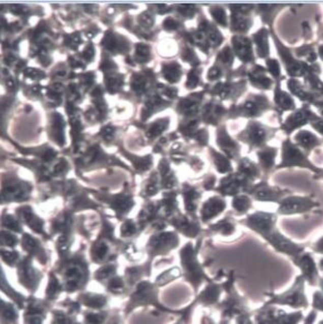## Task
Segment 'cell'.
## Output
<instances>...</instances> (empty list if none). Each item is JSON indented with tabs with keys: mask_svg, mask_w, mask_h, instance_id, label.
<instances>
[{
	"mask_svg": "<svg viewBox=\"0 0 323 324\" xmlns=\"http://www.w3.org/2000/svg\"><path fill=\"white\" fill-rule=\"evenodd\" d=\"M217 227L219 228V231H221L224 234H230L233 231V226L227 221L220 222Z\"/></svg>",
	"mask_w": 323,
	"mask_h": 324,
	"instance_id": "22",
	"label": "cell"
},
{
	"mask_svg": "<svg viewBox=\"0 0 323 324\" xmlns=\"http://www.w3.org/2000/svg\"><path fill=\"white\" fill-rule=\"evenodd\" d=\"M293 165H298V167H303V168H309L315 172L319 171L317 168H314L313 165L307 160V158L303 154V151L293 145V143H291L289 140H286L283 143V161L278 165V167L284 168V167H293Z\"/></svg>",
	"mask_w": 323,
	"mask_h": 324,
	"instance_id": "2",
	"label": "cell"
},
{
	"mask_svg": "<svg viewBox=\"0 0 323 324\" xmlns=\"http://www.w3.org/2000/svg\"><path fill=\"white\" fill-rule=\"evenodd\" d=\"M179 274H180V273H179L178 270H173V271L167 273V274H163L161 277H159L158 282L159 283L162 282V279H167V282H168V279H172L173 277H177V276H179Z\"/></svg>",
	"mask_w": 323,
	"mask_h": 324,
	"instance_id": "24",
	"label": "cell"
},
{
	"mask_svg": "<svg viewBox=\"0 0 323 324\" xmlns=\"http://www.w3.org/2000/svg\"><path fill=\"white\" fill-rule=\"evenodd\" d=\"M315 117L317 116H315L312 112H310L308 107H303V109H300L297 112L289 115L282 128L286 133H291L293 129L307 124L308 122H312Z\"/></svg>",
	"mask_w": 323,
	"mask_h": 324,
	"instance_id": "7",
	"label": "cell"
},
{
	"mask_svg": "<svg viewBox=\"0 0 323 324\" xmlns=\"http://www.w3.org/2000/svg\"><path fill=\"white\" fill-rule=\"evenodd\" d=\"M225 207V203L220 199L217 198H213L211 200H208L207 203L204 206L203 210V217L204 219H210L214 216H216L217 214H219Z\"/></svg>",
	"mask_w": 323,
	"mask_h": 324,
	"instance_id": "13",
	"label": "cell"
},
{
	"mask_svg": "<svg viewBox=\"0 0 323 324\" xmlns=\"http://www.w3.org/2000/svg\"><path fill=\"white\" fill-rule=\"evenodd\" d=\"M311 125L313 128L317 129L321 135H323V119H320L317 116L311 122Z\"/></svg>",
	"mask_w": 323,
	"mask_h": 324,
	"instance_id": "23",
	"label": "cell"
},
{
	"mask_svg": "<svg viewBox=\"0 0 323 324\" xmlns=\"http://www.w3.org/2000/svg\"><path fill=\"white\" fill-rule=\"evenodd\" d=\"M251 206L250 199L247 196H239L237 197L233 201V207L239 212H246Z\"/></svg>",
	"mask_w": 323,
	"mask_h": 324,
	"instance_id": "18",
	"label": "cell"
},
{
	"mask_svg": "<svg viewBox=\"0 0 323 324\" xmlns=\"http://www.w3.org/2000/svg\"><path fill=\"white\" fill-rule=\"evenodd\" d=\"M282 194L283 193H281V190L267 184H262L260 186H257L254 191L255 197L260 200L275 201L282 197Z\"/></svg>",
	"mask_w": 323,
	"mask_h": 324,
	"instance_id": "9",
	"label": "cell"
},
{
	"mask_svg": "<svg viewBox=\"0 0 323 324\" xmlns=\"http://www.w3.org/2000/svg\"><path fill=\"white\" fill-rule=\"evenodd\" d=\"M122 231H123L124 234H131V233H133L135 231V228L131 224V222H126V224L123 227V229H122Z\"/></svg>",
	"mask_w": 323,
	"mask_h": 324,
	"instance_id": "25",
	"label": "cell"
},
{
	"mask_svg": "<svg viewBox=\"0 0 323 324\" xmlns=\"http://www.w3.org/2000/svg\"><path fill=\"white\" fill-rule=\"evenodd\" d=\"M313 250L315 252H318V253H322L323 254V237L321 238V239L317 243L314 244Z\"/></svg>",
	"mask_w": 323,
	"mask_h": 324,
	"instance_id": "26",
	"label": "cell"
},
{
	"mask_svg": "<svg viewBox=\"0 0 323 324\" xmlns=\"http://www.w3.org/2000/svg\"><path fill=\"white\" fill-rule=\"evenodd\" d=\"M277 150L275 148H265L258 153L261 165L264 169H271L274 164Z\"/></svg>",
	"mask_w": 323,
	"mask_h": 324,
	"instance_id": "16",
	"label": "cell"
},
{
	"mask_svg": "<svg viewBox=\"0 0 323 324\" xmlns=\"http://www.w3.org/2000/svg\"><path fill=\"white\" fill-rule=\"evenodd\" d=\"M320 269L323 271V260H321V262H320Z\"/></svg>",
	"mask_w": 323,
	"mask_h": 324,
	"instance_id": "32",
	"label": "cell"
},
{
	"mask_svg": "<svg viewBox=\"0 0 323 324\" xmlns=\"http://www.w3.org/2000/svg\"><path fill=\"white\" fill-rule=\"evenodd\" d=\"M301 319H303V313L301 312H296L291 314H287L286 312H283L277 324H297Z\"/></svg>",
	"mask_w": 323,
	"mask_h": 324,
	"instance_id": "17",
	"label": "cell"
},
{
	"mask_svg": "<svg viewBox=\"0 0 323 324\" xmlns=\"http://www.w3.org/2000/svg\"><path fill=\"white\" fill-rule=\"evenodd\" d=\"M315 318H317V313H315V311H312L309 315L307 316V319H306L305 324H313V322H314Z\"/></svg>",
	"mask_w": 323,
	"mask_h": 324,
	"instance_id": "28",
	"label": "cell"
},
{
	"mask_svg": "<svg viewBox=\"0 0 323 324\" xmlns=\"http://www.w3.org/2000/svg\"><path fill=\"white\" fill-rule=\"evenodd\" d=\"M213 16L214 18L216 19L219 23H221L222 25H226V14L225 11L222 9H217L213 11Z\"/></svg>",
	"mask_w": 323,
	"mask_h": 324,
	"instance_id": "21",
	"label": "cell"
},
{
	"mask_svg": "<svg viewBox=\"0 0 323 324\" xmlns=\"http://www.w3.org/2000/svg\"><path fill=\"white\" fill-rule=\"evenodd\" d=\"M295 140L299 146L307 150H311L315 146L320 145V141L317 138V136L313 135L309 131H300L299 133H297L295 136Z\"/></svg>",
	"mask_w": 323,
	"mask_h": 324,
	"instance_id": "11",
	"label": "cell"
},
{
	"mask_svg": "<svg viewBox=\"0 0 323 324\" xmlns=\"http://www.w3.org/2000/svg\"><path fill=\"white\" fill-rule=\"evenodd\" d=\"M275 221L276 218L273 214L256 213L249 218V225L264 237L275 228Z\"/></svg>",
	"mask_w": 323,
	"mask_h": 324,
	"instance_id": "6",
	"label": "cell"
},
{
	"mask_svg": "<svg viewBox=\"0 0 323 324\" xmlns=\"http://www.w3.org/2000/svg\"><path fill=\"white\" fill-rule=\"evenodd\" d=\"M304 284L305 279L303 276H298L296 278V282L293 284V286L290 288L289 290H287L286 292L282 294H277L274 296L271 301V305L278 304V305H285V306H290L292 308H299V307H307L308 301L305 296L304 291Z\"/></svg>",
	"mask_w": 323,
	"mask_h": 324,
	"instance_id": "1",
	"label": "cell"
},
{
	"mask_svg": "<svg viewBox=\"0 0 323 324\" xmlns=\"http://www.w3.org/2000/svg\"><path fill=\"white\" fill-rule=\"evenodd\" d=\"M315 206L314 201L307 197L291 196L287 197L281 201L278 208V213L283 215H291L297 213H303L311 210Z\"/></svg>",
	"mask_w": 323,
	"mask_h": 324,
	"instance_id": "4",
	"label": "cell"
},
{
	"mask_svg": "<svg viewBox=\"0 0 323 324\" xmlns=\"http://www.w3.org/2000/svg\"><path fill=\"white\" fill-rule=\"evenodd\" d=\"M319 324H323V320L322 321H320V323Z\"/></svg>",
	"mask_w": 323,
	"mask_h": 324,
	"instance_id": "33",
	"label": "cell"
},
{
	"mask_svg": "<svg viewBox=\"0 0 323 324\" xmlns=\"http://www.w3.org/2000/svg\"><path fill=\"white\" fill-rule=\"evenodd\" d=\"M313 307L323 311V293L319 291L313 293Z\"/></svg>",
	"mask_w": 323,
	"mask_h": 324,
	"instance_id": "20",
	"label": "cell"
},
{
	"mask_svg": "<svg viewBox=\"0 0 323 324\" xmlns=\"http://www.w3.org/2000/svg\"><path fill=\"white\" fill-rule=\"evenodd\" d=\"M268 68L272 76L278 77L279 75H281V66H279V63L276 60H269Z\"/></svg>",
	"mask_w": 323,
	"mask_h": 324,
	"instance_id": "19",
	"label": "cell"
},
{
	"mask_svg": "<svg viewBox=\"0 0 323 324\" xmlns=\"http://www.w3.org/2000/svg\"><path fill=\"white\" fill-rule=\"evenodd\" d=\"M247 133H248L249 140L254 146H261L262 143L268 141V139L272 138L273 136V133L269 128L257 123L250 124Z\"/></svg>",
	"mask_w": 323,
	"mask_h": 324,
	"instance_id": "8",
	"label": "cell"
},
{
	"mask_svg": "<svg viewBox=\"0 0 323 324\" xmlns=\"http://www.w3.org/2000/svg\"><path fill=\"white\" fill-rule=\"evenodd\" d=\"M234 49L236 53L242 61L250 62L253 58L252 56V48H251V43L248 39L245 38H234Z\"/></svg>",
	"mask_w": 323,
	"mask_h": 324,
	"instance_id": "10",
	"label": "cell"
},
{
	"mask_svg": "<svg viewBox=\"0 0 323 324\" xmlns=\"http://www.w3.org/2000/svg\"><path fill=\"white\" fill-rule=\"evenodd\" d=\"M112 272H113V269H112V268H106V269H104L103 271L100 272V274L98 275V277H99V278L107 277L110 274H112Z\"/></svg>",
	"mask_w": 323,
	"mask_h": 324,
	"instance_id": "27",
	"label": "cell"
},
{
	"mask_svg": "<svg viewBox=\"0 0 323 324\" xmlns=\"http://www.w3.org/2000/svg\"><path fill=\"white\" fill-rule=\"evenodd\" d=\"M315 106L318 107L319 112L321 113V115L323 116V101H320V102H315Z\"/></svg>",
	"mask_w": 323,
	"mask_h": 324,
	"instance_id": "30",
	"label": "cell"
},
{
	"mask_svg": "<svg viewBox=\"0 0 323 324\" xmlns=\"http://www.w3.org/2000/svg\"><path fill=\"white\" fill-rule=\"evenodd\" d=\"M293 261H295V264L298 268L303 271V277L306 282H308L310 285L317 284L318 271L317 268H315L313 258L309 253L299 254L293 258Z\"/></svg>",
	"mask_w": 323,
	"mask_h": 324,
	"instance_id": "5",
	"label": "cell"
},
{
	"mask_svg": "<svg viewBox=\"0 0 323 324\" xmlns=\"http://www.w3.org/2000/svg\"><path fill=\"white\" fill-rule=\"evenodd\" d=\"M274 101L276 105L283 111H290L295 107V103H293L292 98L279 87H277L275 90Z\"/></svg>",
	"mask_w": 323,
	"mask_h": 324,
	"instance_id": "12",
	"label": "cell"
},
{
	"mask_svg": "<svg viewBox=\"0 0 323 324\" xmlns=\"http://www.w3.org/2000/svg\"><path fill=\"white\" fill-rule=\"evenodd\" d=\"M289 90L293 93V95L297 96L300 100L304 101H313L312 96L308 92L303 84H301L296 79H290V80L287 82Z\"/></svg>",
	"mask_w": 323,
	"mask_h": 324,
	"instance_id": "14",
	"label": "cell"
},
{
	"mask_svg": "<svg viewBox=\"0 0 323 324\" xmlns=\"http://www.w3.org/2000/svg\"><path fill=\"white\" fill-rule=\"evenodd\" d=\"M254 41L258 54H260L261 57H267L269 55V42L267 30L263 28V30H260V32L256 33L254 37Z\"/></svg>",
	"mask_w": 323,
	"mask_h": 324,
	"instance_id": "15",
	"label": "cell"
},
{
	"mask_svg": "<svg viewBox=\"0 0 323 324\" xmlns=\"http://www.w3.org/2000/svg\"><path fill=\"white\" fill-rule=\"evenodd\" d=\"M265 239H268L270 243L274 247L277 251L283 252L285 254H288L291 256H298L303 252V248L298 247V244L292 243L290 240L286 239L284 235L279 233L274 228L267 234L264 235Z\"/></svg>",
	"mask_w": 323,
	"mask_h": 324,
	"instance_id": "3",
	"label": "cell"
},
{
	"mask_svg": "<svg viewBox=\"0 0 323 324\" xmlns=\"http://www.w3.org/2000/svg\"><path fill=\"white\" fill-rule=\"evenodd\" d=\"M111 288H112V290L114 289V290H121L122 289V282L120 279H116V280H114V282H112L111 283Z\"/></svg>",
	"mask_w": 323,
	"mask_h": 324,
	"instance_id": "29",
	"label": "cell"
},
{
	"mask_svg": "<svg viewBox=\"0 0 323 324\" xmlns=\"http://www.w3.org/2000/svg\"><path fill=\"white\" fill-rule=\"evenodd\" d=\"M320 287H321V289L323 291V278L320 280Z\"/></svg>",
	"mask_w": 323,
	"mask_h": 324,
	"instance_id": "31",
	"label": "cell"
}]
</instances>
